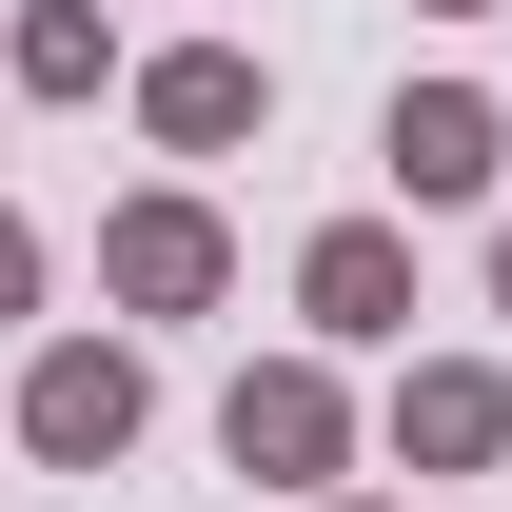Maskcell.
Listing matches in <instances>:
<instances>
[{
    "label": "cell",
    "mask_w": 512,
    "mask_h": 512,
    "mask_svg": "<svg viewBox=\"0 0 512 512\" xmlns=\"http://www.w3.org/2000/svg\"><path fill=\"white\" fill-rule=\"evenodd\" d=\"M119 414H138L119 355H60V375H40V434H60V453H119Z\"/></svg>",
    "instance_id": "cell-1"
}]
</instances>
